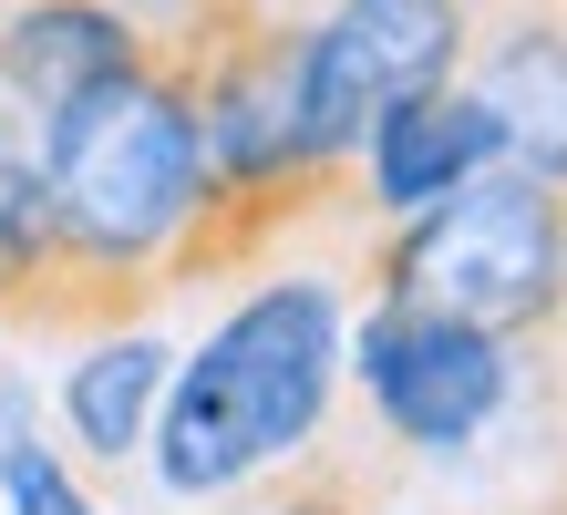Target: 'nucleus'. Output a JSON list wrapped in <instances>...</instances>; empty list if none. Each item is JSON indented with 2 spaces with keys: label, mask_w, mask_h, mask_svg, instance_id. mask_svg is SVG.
Listing matches in <instances>:
<instances>
[{
  "label": "nucleus",
  "mask_w": 567,
  "mask_h": 515,
  "mask_svg": "<svg viewBox=\"0 0 567 515\" xmlns=\"http://www.w3.org/2000/svg\"><path fill=\"white\" fill-rule=\"evenodd\" d=\"M475 0H330L299 31V145L330 165H361L382 103L464 73Z\"/></svg>",
  "instance_id": "20e7f679"
},
{
  "label": "nucleus",
  "mask_w": 567,
  "mask_h": 515,
  "mask_svg": "<svg viewBox=\"0 0 567 515\" xmlns=\"http://www.w3.org/2000/svg\"><path fill=\"white\" fill-rule=\"evenodd\" d=\"M165 382H176V351H165L145 320L135 330H104V340H83L73 371H62V423H73V443H83L93 464H124L155 433Z\"/></svg>",
  "instance_id": "1a4fd4ad"
},
{
  "label": "nucleus",
  "mask_w": 567,
  "mask_h": 515,
  "mask_svg": "<svg viewBox=\"0 0 567 515\" xmlns=\"http://www.w3.org/2000/svg\"><path fill=\"white\" fill-rule=\"evenodd\" d=\"M485 165H495V124H485V103L464 93V73L382 103L372 134H361V186H372L382 217H413V206L454 196L464 176H485Z\"/></svg>",
  "instance_id": "6e6552de"
},
{
  "label": "nucleus",
  "mask_w": 567,
  "mask_h": 515,
  "mask_svg": "<svg viewBox=\"0 0 567 515\" xmlns=\"http://www.w3.org/2000/svg\"><path fill=\"white\" fill-rule=\"evenodd\" d=\"M31 155H42V196L62 237L42 340H104L155 320L176 299V248L196 227V196H207L186 62L155 42L135 73L93 83L31 124Z\"/></svg>",
  "instance_id": "f257e3e1"
},
{
  "label": "nucleus",
  "mask_w": 567,
  "mask_h": 515,
  "mask_svg": "<svg viewBox=\"0 0 567 515\" xmlns=\"http://www.w3.org/2000/svg\"><path fill=\"white\" fill-rule=\"evenodd\" d=\"M372 299L454 309L495 340H547L567 320V186L485 165L454 196L392 217V237L372 248Z\"/></svg>",
  "instance_id": "7ed1b4c3"
},
{
  "label": "nucleus",
  "mask_w": 567,
  "mask_h": 515,
  "mask_svg": "<svg viewBox=\"0 0 567 515\" xmlns=\"http://www.w3.org/2000/svg\"><path fill=\"white\" fill-rule=\"evenodd\" d=\"M155 52V21L135 0H0V114L42 124L73 93L135 73Z\"/></svg>",
  "instance_id": "0eeeda50"
},
{
  "label": "nucleus",
  "mask_w": 567,
  "mask_h": 515,
  "mask_svg": "<svg viewBox=\"0 0 567 515\" xmlns=\"http://www.w3.org/2000/svg\"><path fill=\"white\" fill-rule=\"evenodd\" d=\"M0 495H11V515H104L42 433H0Z\"/></svg>",
  "instance_id": "9b49d317"
},
{
  "label": "nucleus",
  "mask_w": 567,
  "mask_h": 515,
  "mask_svg": "<svg viewBox=\"0 0 567 515\" xmlns=\"http://www.w3.org/2000/svg\"><path fill=\"white\" fill-rule=\"evenodd\" d=\"M547 515H567V495H557V505H547Z\"/></svg>",
  "instance_id": "f8f14e48"
},
{
  "label": "nucleus",
  "mask_w": 567,
  "mask_h": 515,
  "mask_svg": "<svg viewBox=\"0 0 567 515\" xmlns=\"http://www.w3.org/2000/svg\"><path fill=\"white\" fill-rule=\"evenodd\" d=\"M351 371H361L372 423L403 454H454V443H475L506 412L516 340L454 320V309H423V299H372L351 330Z\"/></svg>",
  "instance_id": "39448f33"
},
{
  "label": "nucleus",
  "mask_w": 567,
  "mask_h": 515,
  "mask_svg": "<svg viewBox=\"0 0 567 515\" xmlns=\"http://www.w3.org/2000/svg\"><path fill=\"white\" fill-rule=\"evenodd\" d=\"M464 93L495 124V165L567 186V0H475Z\"/></svg>",
  "instance_id": "423d86ee"
},
{
  "label": "nucleus",
  "mask_w": 567,
  "mask_h": 515,
  "mask_svg": "<svg viewBox=\"0 0 567 515\" xmlns=\"http://www.w3.org/2000/svg\"><path fill=\"white\" fill-rule=\"evenodd\" d=\"M217 515H382L392 505V464L372 454V443H330V423L299 443V454L258 464L248 485L207 495Z\"/></svg>",
  "instance_id": "9d476101"
},
{
  "label": "nucleus",
  "mask_w": 567,
  "mask_h": 515,
  "mask_svg": "<svg viewBox=\"0 0 567 515\" xmlns=\"http://www.w3.org/2000/svg\"><path fill=\"white\" fill-rule=\"evenodd\" d=\"M341 289L330 279H269L186 351V371L155 402V485L176 505H207L248 485L258 464L299 454L330 423L341 392Z\"/></svg>",
  "instance_id": "f03ea898"
}]
</instances>
